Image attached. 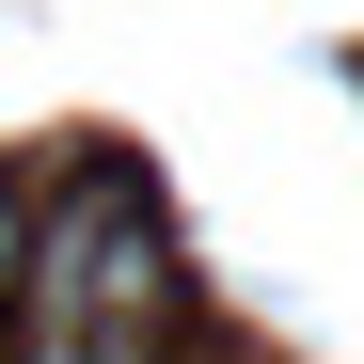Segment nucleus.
I'll return each instance as SVG.
<instances>
[{"mask_svg":"<svg viewBox=\"0 0 364 364\" xmlns=\"http://www.w3.org/2000/svg\"><path fill=\"white\" fill-rule=\"evenodd\" d=\"M16 285H32V174H0V317H16Z\"/></svg>","mask_w":364,"mask_h":364,"instance_id":"f257e3e1","label":"nucleus"}]
</instances>
